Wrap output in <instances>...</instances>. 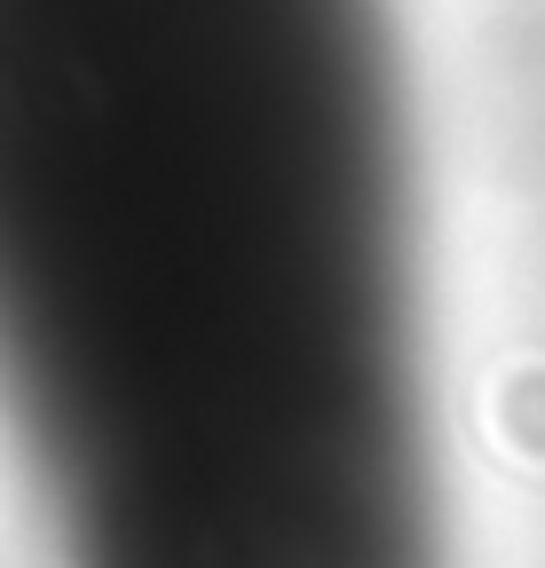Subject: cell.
I'll use <instances>...</instances> for the list:
<instances>
[{
    "label": "cell",
    "mask_w": 545,
    "mask_h": 568,
    "mask_svg": "<svg viewBox=\"0 0 545 568\" xmlns=\"http://www.w3.org/2000/svg\"><path fill=\"white\" fill-rule=\"evenodd\" d=\"M0 418L55 568H443L387 0H0Z\"/></svg>",
    "instance_id": "obj_1"
}]
</instances>
